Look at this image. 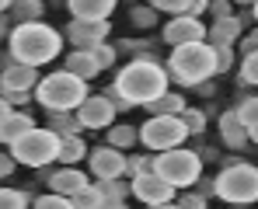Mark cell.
Masks as SVG:
<instances>
[{"instance_id": "1", "label": "cell", "mask_w": 258, "mask_h": 209, "mask_svg": "<svg viewBox=\"0 0 258 209\" xmlns=\"http://www.w3.org/2000/svg\"><path fill=\"white\" fill-rule=\"evenodd\" d=\"M59 49H63V35L56 28H49L45 21H28L11 32V59H18L25 66L52 63L59 56Z\"/></svg>"}, {"instance_id": "2", "label": "cell", "mask_w": 258, "mask_h": 209, "mask_svg": "<svg viewBox=\"0 0 258 209\" xmlns=\"http://www.w3.org/2000/svg\"><path fill=\"white\" fill-rule=\"evenodd\" d=\"M115 91L122 94V101H126L129 108L150 105L154 98H161V94L168 91V70L157 66L154 59H133L129 66L119 70Z\"/></svg>"}, {"instance_id": "3", "label": "cell", "mask_w": 258, "mask_h": 209, "mask_svg": "<svg viewBox=\"0 0 258 209\" xmlns=\"http://www.w3.org/2000/svg\"><path fill=\"white\" fill-rule=\"evenodd\" d=\"M216 77V52L206 42H188L174 45L168 59V81H178L185 87H199L203 81Z\"/></svg>"}, {"instance_id": "4", "label": "cell", "mask_w": 258, "mask_h": 209, "mask_svg": "<svg viewBox=\"0 0 258 209\" xmlns=\"http://www.w3.org/2000/svg\"><path fill=\"white\" fill-rule=\"evenodd\" d=\"M32 94L45 112H77L81 101L87 98V81L67 74V70H56V74H49L35 84Z\"/></svg>"}, {"instance_id": "5", "label": "cell", "mask_w": 258, "mask_h": 209, "mask_svg": "<svg viewBox=\"0 0 258 209\" xmlns=\"http://www.w3.org/2000/svg\"><path fill=\"white\" fill-rule=\"evenodd\" d=\"M59 154V136L45 125H32L28 132H21L18 140H11V157L18 164H28V167H45L56 161Z\"/></svg>"}, {"instance_id": "6", "label": "cell", "mask_w": 258, "mask_h": 209, "mask_svg": "<svg viewBox=\"0 0 258 209\" xmlns=\"http://www.w3.org/2000/svg\"><path fill=\"white\" fill-rule=\"evenodd\" d=\"M213 195L230 206H248L258 199V167L255 164H230L216 174Z\"/></svg>"}, {"instance_id": "7", "label": "cell", "mask_w": 258, "mask_h": 209, "mask_svg": "<svg viewBox=\"0 0 258 209\" xmlns=\"http://www.w3.org/2000/svg\"><path fill=\"white\" fill-rule=\"evenodd\" d=\"M154 171L174 188H188L203 178V157L196 150L174 147V150H164L161 157H154Z\"/></svg>"}, {"instance_id": "8", "label": "cell", "mask_w": 258, "mask_h": 209, "mask_svg": "<svg viewBox=\"0 0 258 209\" xmlns=\"http://www.w3.org/2000/svg\"><path fill=\"white\" fill-rule=\"evenodd\" d=\"M136 136H140V143H147L150 150H174V147H181L185 140H188V129L181 125L178 115H150L143 129H136Z\"/></svg>"}, {"instance_id": "9", "label": "cell", "mask_w": 258, "mask_h": 209, "mask_svg": "<svg viewBox=\"0 0 258 209\" xmlns=\"http://www.w3.org/2000/svg\"><path fill=\"white\" fill-rule=\"evenodd\" d=\"M115 112H119V108H115L105 94H87L74 115H77V122L84 125V129H108V125L115 122Z\"/></svg>"}, {"instance_id": "10", "label": "cell", "mask_w": 258, "mask_h": 209, "mask_svg": "<svg viewBox=\"0 0 258 209\" xmlns=\"http://www.w3.org/2000/svg\"><path fill=\"white\" fill-rule=\"evenodd\" d=\"M129 192H133L143 206H157V202H171V199H174V185H168L157 171H150V174H136L133 185H129Z\"/></svg>"}, {"instance_id": "11", "label": "cell", "mask_w": 258, "mask_h": 209, "mask_svg": "<svg viewBox=\"0 0 258 209\" xmlns=\"http://www.w3.org/2000/svg\"><path fill=\"white\" fill-rule=\"evenodd\" d=\"M164 42L168 45H188V42H206V25L203 18H188V14H174V21L164 25Z\"/></svg>"}, {"instance_id": "12", "label": "cell", "mask_w": 258, "mask_h": 209, "mask_svg": "<svg viewBox=\"0 0 258 209\" xmlns=\"http://www.w3.org/2000/svg\"><path fill=\"white\" fill-rule=\"evenodd\" d=\"M87 164H91V171H94L98 181H108V178H122V174H126V157H122V150H115V147H94Z\"/></svg>"}, {"instance_id": "13", "label": "cell", "mask_w": 258, "mask_h": 209, "mask_svg": "<svg viewBox=\"0 0 258 209\" xmlns=\"http://www.w3.org/2000/svg\"><path fill=\"white\" fill-rule=\"evenodd\" d=\"M108 32H112L108 21H77L74 18L67 25V39L74 42V49H94V45H101L108 39Z\"/></svg>"}, {"instance_id": "14", "label": "cell", "mask_w": 258, "mask_h": 209, "mask_svg": "<svg viewBox=\"0 0 258 209\" xmlns=\"http://www.w3.org/2000/svg\"><path fill=\"white\" fill-rule=\"evenodd\" d=\"M0 81H4V91H35V84H39V66H25V63H18V59L7 56ZM4 91H0V94H4Z\"/></svg>"}, {"instance_id": "15", "label": "cell", "mask_w": 258, "mask_h": 209, "mask_svg": "<svg viewBox=\"0 0 258 209\" xmlns=\"http://www.w3.org/2000/svg\"><path fill=\"white\" fill-rule=\"evenodd\" d=\"M87 185H91L87 174H84V171H77V167H59V171L49 174V188H52L56 195H67V199L81 195Z\"/></svg>"}, {"instance_id": "16", "label": "cell", "mask_w": 258, "mask_h": 209, "mask_svg": "<svg viewBox=\"0 0 258 209\" xmlns=\"http://www.w3.org/2000/svg\"><path fill=\"white\" fill-rule=\"evenodd\" d=\"M237 39H241V18H223L206 28V45L213 49H234Z\"/></svg>"}, {"instance_id": "17", "label": "cell", "mask_w": 258, "mask_h": 209, "mask_svg": "<svg viewBox=\"0 0 258 209\" xmlns=\"http://www.w3.org/2000/svg\"><path fill=\"white\" fill-rule=\"evenodd\" d=\"M115 4L119 0H67V7L77 21H105L115 11Z\"/></svg>"}, {"instance_id": "18", "label": "cell", "mask_w": 258, "mask_h": 209, "mask_svg": "<svg viewBox=\"0 0 258 209\" xmlns=\"http://www.w3.org/2000/svg\"><path fill=\"white\" fill-rule=\"evenodd\" d=\"M220 140H223L227 147H234V150H241V147L248 143V129H244V122H241L234 112H223V115H220Z\"/></svg>"}, {"instance_id": "19", "label": "cell", "mask_w": 258, "mask_h": 209, "mask_svg": "<svg viewBox=\"0 0 258 209\" xmlns=\"http://www.w3.org/2000/svg\"><path fill=\"white\" fill-rule=\"evenodd\" d=\"M63 70L74 74V77H81V81H91V77L101 74L98 63H94V56H91V49H74V52L67 56V66H63Z\"/></svg>"}, {"instance_id": "20", "label": "cell", "mask_w": 258, "mask_h": 209, "mask_svg": "<svg viewBox=\"0 0 258 209\" xmlns=\"http://www.w3.org/2000/svg\"><path fill=\"white\" fill-rule=\"evenodd\" d=\"M35 125V119L28 115V112H11L4 122H0V143H11V140H18L21 132H28Z\"/></svg>"}, {"instance_id": "21", "label": "cell", "mask_w": 258, "mask_h": 209, "mask_svg": "<svg viewBox=\"0 0 258 209\" xmlns=\"http://www.w3.org/2000/svg\"><path fill=\"white\" fill-rule=\"evenodd\" d=\"M94 188L101 192V206H126L129 185H122V178H108V181H94Z\"/></svg>"}, {"instance_id": "22", "label": "cell", "mask_w": 258, "mask_h": 209, "mask_svg": "<svg viewBox=\"0 0 258 209\" xmlns=\"http://www.w3.org/2000/svg\"><path fill=\"white\" fill-rule=\"evenodd\" d=\"M87 157V147L81 136H59V154H56V161H63V167H74L77 161H84Z\"/></svg>"}, {"instance_id": "23", "label": "cell", "mask_w": 258, "mask_h": 209, "mask_svg": "<svg viewBox=\"0 0 258 209\" xmlns=\"http://www.w3.org/2000/svg\"><path fill=\"white\" fill-rule=\"evenodd\" d=\"M45 4L42 0H11V18L18 25H28V21H42Z\"/></svg>"}, {"instance_id": "24", "label": "cell", "mask_w": 258, "mask_h": 209, "mask_svg": "<svg viewBox=\"0 0 258 209\" xmlns=\"http://www.w3.org/2000/svg\"><path fill=\"white\" fill-rule=\"evenodd\" d=\"M45 129H52L56 136H81V129H84V125L77 122V115H74V112H49Z\"/></svg>"}, {"instance_id": "25", "label": "cell", "mask_w": 258, "mask_h": 209, "mask_svg": "<svg viewBox=\"0 0 258 209\" xmlns=\"http://www.w3.org/2000/svg\"><path fill=\"white\" fill-rule=\"evenodd\" d=\"M147 108H150V115H181V112H185V98H181V94H171V91H164V94L154 98Z\"/></svg>"}, {"instance_id": "26", "label": "cell", "mask_w": 258, "mask_h": 209, "mask_svg": "<svg viewBox=\"0 0 258 209\" xmlns=\"http://www.w3.org/2000/svg\"><path fill=\"white\" fill-rule=\"evenodd\" d=\"M140 136H136V129L133 125H108V147H115V150H126L133 147Z\"/></svg>"}, {"instance_id": "27", "label": "cell", "mask_w": 258, "mask_h": 209, "mask_svg": "<svg viewBox=\"0 0 258 209\" xmlns=\"http://www.w3.org/2000/svg\"><path fill=\"white\" fill-rule=\"evenodd\" d=\"M28 192L21 188H0V209H28Z\"/></svg>"}, {"instance_id": "28", "label": "cell", "mask_w": 258, "mask_h": 209, "mask_svg": "<svg viewBox=\"0 0 258 209\" xmlns=\"http://www.w3.org/2000/svg\"><path fill=\"white\" fill-rule=\"evenodd\" d=\"M178 119H181V125H185V129H188V136H199V132L206 129V112H196V108H185V112H181Z\"/></svg>"}, {"instance_id": "29", "label": "cell", "mask_w": 258, "mask_h": 209, "mask_svg": "<svg viewBox=\"0 0 258 209\" xmlns=\"http://www.w3.org/2000/svg\"><path fill=\"white\" fill-rule=\"evenodd\" d=\"M32 206H35V209H74V202H70L67 195L45 192V195H35V199H32Z\"/></svg>"}, {"instance_id": "30", "label": "cell", "mask_w": 258, "mask_h": 209, "mask_svg": "<svg viewBox=\"0 0 258 209\" xmlns=\"http://www.w3.org/2000/svg\"><path fill=\"white\" fill-rule=\"evenodd\" d=\"M241 122H244V129H251V125H258V98H244L241 105H237V112H234Z\"/></svg>"}, {"instance_id": "31", "label": "cell", "mask_w": 258, "mask_h": 209, "mask_svg": "<svg viewBox=\"0 0 258 209\" xmlns=\"http://www.w3.org/2000/svg\"><path fill=\"white\" fill-rule=\"evenodd\" d=\"M70 202H74V209H101V192H98L94 185H87L84 192H81V195H74Z\"/></svg>"}, {"instance_id": "32", "label": "cell", "mask_w": 258, "mask_h": 209, "mask_svg": "<svg viewBox=\"0 0 258 209\" xmlns=\"http://www.w3.org/2000/svg\"><path fill=\"white\" fill-rule=\"evenodd\" d=\"M91 56H94V63H98V70H108V66H115V45H108V42H101V45H94L91 49Z\"/></svg>"}, {"instance_id": "33", "label": "cell", "mask_w": 258, "mask_h": 209, "mask_svg": "<svg viewBox=\"0 0 258 209\" xmlns=\"http://www.w3.org/2000/svg\"><path fill=\"white\" fill-rule=\"evenodd\" d=\"M241 81L258 87V52H248L244 63H241Z\"/></svg>"}, {"instance_id": "34", "label": "cell", "mask_w": 258, "mask_h": 209, "mask_svg": "<svg viewBox=\"0 0 258 209\" xmlns=\"http://www.w3.org/2000/svg\"><path fill=\"white\" fill-rule=\"evenodd\" d=\"M154 171V157H126V174H150Z\"/></svg>"}, {"instance_id": "35", "label": "cell", "mask_w": 258, "mask_h": 209, "mask_svg": "<svg viewBox=\"0 0 258 209\" xmlns=\"http://www.w3.org/2000/svg\"><path fill=\"white\" fill-rule=\"evenodd\" d=\"M154 11H168V14H185L188 11V0H150Z\"/></svg>"}, {"instance_id": "36", "label": "cell", "mask_w": 258, "mask_h": 209, "mask_svg": "<svg viewBox=\"0 0 258 209\" xmlns=\"http://www.w3.org/2000/svg\"><path fill=\"white\" fill-rule=\"evenodd\" d=\"M129 18H133L140 28H150V25L157 21V11H154V7H133V14H129Z\"/></svg>"}, {"instance_id": "37", "label": "cell", "mask_w": 258, "mask_h": 209, "mask_svg": "<svg viewBox=\"0 0 258 209\" xmlns=\"http://www.w3.org/2000/svg\"><path fill=\"white\" fill-rule=\"evenodd\" d=\"M206 202H210V199L199 195V192H188V195L178 199V206H181V209H206Z\"/></svg>"}, {"instance_id": "38", "label": "cell", "mask_w": 258, "mask_h": 209, "mask_svg": "<svg viewBox=\"0 0 258 209\" xmlns=\"http://www.w3.org/2000/svg\"><path fill=\"white\" fill-rule=\"evenodd\" d=\"M216 52V74H227L234 66V49H213Z\"/></svg>"}, {"instance_id": "39", "label": "cell", "mask_w": 258, "mask_h": 209, "mask_svg": "<svg viewBox=\"0 0 258 209\" xmlns=\"http://www.w3.org/2000/svg\"><path fill=\"white\" fill-rule=\"evenodd\" d=\"M210 14H213V21L234 18V14H230V4H227V0H210Z\"/></svg>"}, {"instance_id": "40", "label": "cell", "mask_w": 258, "mask_h": 209, "mask_svg": "<svg viewBox=\"0 0 258 209\" xmlns=\"http://www.w3.org/2000/svg\"><path fill=\"white\" fill-rule=\"evenodd\" d=\"M206 11H210V0H188V11H185V14H188V18H203Z\"/></svg>"}, {"instance_id": "41", "label": "cell", "mask_w": 258, "mask_h": 209, "mask_svg": "<svg viewBox=\"0 0 258 209\" xmlns=\"http://www.w3.org/2000/svg\"><path fill=\"white\" fill-rule=\"evenodd\" d=\"M14 164H18V161H14V157H11V154H0V181H4V178H11V174H14Z\"/></svg>"}, {"instance_id": "42", "label": "cell", "mask_w": 258, "mask_h": 209, "mask_svg": "<svg viewBox=\"0 0 258 209\" xmlns=\"http://www.w3.org/2000/svg\"><path fill=\"white\" fill-rule=\"evenodd\" d=\"M241 52H244V56H248V52H258V28L241 39Z\"/></svg>"}, {"instance_id": "43", "label": "cell", "mask_w": 258, "mask_h": 209, "mask_svg": "<svg viewBox=\"0 0 258 209\" xmlns=\"http://www.w3.org/2000/svg\"><path fill=\"white\" fill-rule=\"evenodd\" d=\"M4 98H7L11 108H14V105H25V101L32 98V91H4Z\"/></svg>"}, {"instance_id": "44", "label": "cell", "mask_w": 258, "mask_h": 209, "mask_svg": "<svg viewBox=\"0 0 258 209\" xmlns=\"http://www.w3.org/2000/svg\"><path fill=\"white\" fill-rule=\"evenodd\" d=\"M11 112H14V108H11V101H7V98H4V94H0V122H4V119H7V115H11Z\"/></svg>"}, {"instance_id": "45", "label": "cell", "mask_w": 258, "mask_h": 209, "mask_svg": "<svg viewBox=\"0 0 258 209\" xmlns=\"http://www.w3.org/2000/svg\"><path fill=\"white\" fill-rule=\"evenodd\" d=\"M147 209H181V206L171 199V202H157V206H147Z\"/></svg>"}, {"instance_id": "46", "label": "cell", "mask_w": 258, "mask_h": 209, "mask_svg": "<svg viewBox=\"0 0 258 209\" xmlns=\"http://www.w3.org/2000/svg\"><path fill=\"white\" fill-rule=\"evenodd\" d=\"M248 140H251V143H258V125H251V129H248Z\"/></svg>"}, {"instance_id": "47", "label": "cell", "mask_w": 258, "mask_h": 209, "mask_svg": "<svg viewBox=\"0 0 258 209\" xmlns=\"http://www.w3.org/2000/svg\"><path fill=\"white\" fill-rule=\"evenodd\" d=\"M251 18H255V21H258V0H255V4H251Z\"/></svg>"}, {"instance_id": "48", "label": "cell", "mask_w": 258, "mask_h": 209, "mask_svg": "<svg viewBox=\"0 0 258 209\" xmlns=\"http://www.w3.org/2000/svg\"><path fill=\"white\" fill-rule=\"evenodd\" d=\"M7 7H11V0H0V14H4V11H7Z\"/></svg>"}, {"instance_id": "49", "label": "cell", "mask_w": 258, "mask_h": 209, "mask_svg": "<svg viewBox=\"0 0 258 209\" xmlns=\"http://www.w3.org/2000/svg\"><path fill=\"white\" fill-rule=\"evenodd\" d=\"M237 4H248V7H251V4H255V0H237Z\"/></svg>"}, {"instance_id": "50", "label": "cell", "mask_w": 258, "mask_h": 209, "mask_svg": "<svg viewBox=\"0 0 258 209\" xmlns=\"http://www.w3.org/2000/svg\"><path fill=\"white\" fill-rule=\"evenodd\" d=\"M101 209H126V206H101Z\"/></svg>"}, {"instance_id": "51", "label": "cell", "mask_w": 258, "mask_h": 209, "mask_svg": "<svg viewBox=\"0 0 258 209\" xmlns=\"http://www.w3.org/2000/svg\"><path fill=\"white\" fill-rule=\"evenodd\" d=\"M0 39H4V25H0Z\"/></svg>"}, {"instance_id": "52", "label": "cell", "mask_w": 258, "mask_h": 209, "mask_svg": "<svg viewBox=\"0 0 258 209\" xmlns=\"http://www.w3.org/2000/svg\"><path fill=\"white\" fill-rule=\"evenodd\" d=\"M230 209H244V206H230Z\"/></svg>"}, {"instance_id": "53", "label": "cell", "mask_w": 258, "mask_h": 209, "mask_svg": "<svg viewBox=\"0 0 258 209\" xmlns=\"http://www.w3.org/2000/svg\"><path fill=\"white\" fill-rule=\"evenodd\" d=\"M0 91H4V81H0Z\"/></svg>"}, {"instance_id": "54", "label": "cell", "mask_w": 258, "mask_h": 209, "mask_svg": "<svg viewBox=\"0 0 258 209\" xmlns=\"http://www.w3.org/2000/svg\"><path fill=\"white\" fill-rule=\"evenodd\" d=\"M0 63H4V59H0Z\"/></svg>"}]
</instances>
